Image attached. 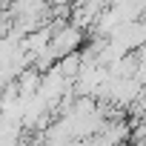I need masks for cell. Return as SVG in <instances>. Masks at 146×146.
Wrapping results in <instances>:
<instances>
[{"instance_id":"obj_2","label":"cell","mask_w":146,"mask_h":146,"mask_svg":"<svg viewBox=\"0 0 146 146\" xmlns=\"http://www.w3.org/2000/svg\"><path fill=\"white\" fill-rule=\"evenodd\" d=\"M49 3H52V6H72L75 0H49Z\"/></svg>"},{"instance_id":"obj_1","label":"cell","mask_w":146,"mask_h":146,"mask_svg":"<svg viewBox=\"0 0 146 146\" xmlns=\"http://www.w3.org/2000/svg\"><path fill=\"white\" fill-rule=\"evenodd\" d=\"M80 43H83V29L72 26V23H63L60 29H54V35H52V40H49V46L43 52L54 63V60H60V57H66L72 52H80Z\"/></svg>"}]
</instances>
